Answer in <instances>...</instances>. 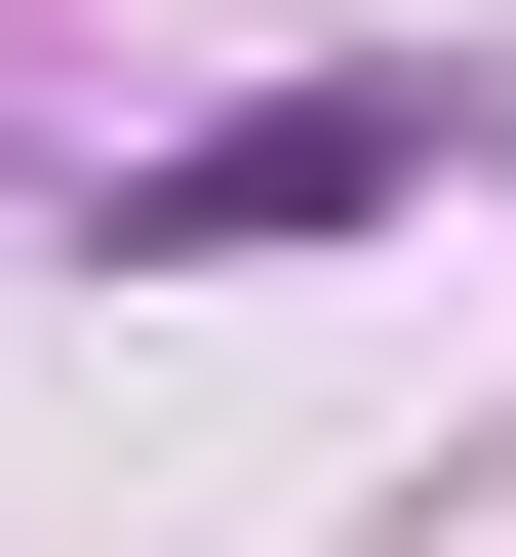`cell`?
<instances>
[{"label": "cell", "instance_id": "cell-1", "mask_svg": "<svg viewBox=\"0 0 516 557\" xmlns=\"http://www.w3.org/2000/svg\"><path fill=\"white\" fill-rule=\"evenodd\" d=\"M398 160H437V120H398V81H318V120H199V160L119 199V239H357Z\"/></svg>", "mask_w": 516, "mask_h": 557}]
</instances>
